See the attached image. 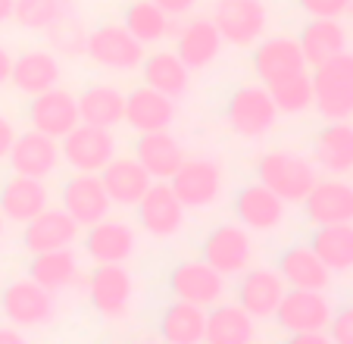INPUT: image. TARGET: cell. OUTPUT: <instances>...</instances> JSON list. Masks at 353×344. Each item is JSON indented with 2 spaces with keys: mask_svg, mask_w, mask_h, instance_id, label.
I'll return each instance as SVG.
<instances>
[{
  "mask_svg": "<svg viewBox=\"0 0 353 344\" xmlns=\"http://www.w3.org/2000/svg\"><path fill=\"white\" fill-rule=\"evenodd\" d=\"M350 13H353V10H350Z\"/></svg>",
  "mask_w": 353,
  "mask_h": 344,
  "instance_id": "cell-50",
  "label": "cell"
},
{
  "mask_svg": "<svg viewBox=\"0 0 353 344\" xmlns=\"http://www.w3.org/2000/svg\"><path fill=\"white\" fill-rule=\"evenodd\" d=\"M285 292H288V285H285V278L279 276V269L247 266L238 276V285H234V300H238L256 323H266V319L275 316Z\"/></svg>",
  "mask_w": 353,
  "mask_h": 344,
  "instance_id": "cell-16",
  "label": "cell"
},
{
  "mask_svg": "<svg viewBox=\"0 0 353 344\" xmlns=\"http://www.w3.org/2000/svg\"><path fill=\"white\" fill-rule=\"evenodd\" d=\"M79 116L81 122H91V126L116 128L125 120V94L116 85H107V82L88 85L79 94Z\"/></svg>",
  "mask_w": 353,
  "mask_h": 344,
  "instance_id": "cell-36",
  "label": "cell"
},
{
  "mask_svg": "<svg viewBox=\"0 0 353 344\" xmlns=\"http://www.w3.org/2000/svg\"><path fill=\"white\" fill-rule=\"evenodd\" d=\"M297 41L303 57H307V66L313 69L338 57L341 50H347V28L341 26V19H310Z\"/></svg>",
  "mask_w": 353,
  "mask_h": 344,
  "instance_id": "cell-37",
  "label": "cell"
},
{
  "mask_svg": "<svg viewBox=\"0 0 353 344\" xmlns=\"http://www.w3.org/2000/svg\"><path fill=\"white\" fill-rule=\"evenodd\" d=\"M13 3L16 0H0V26L13 19Z\"/></svg>",
  "mask_w": 353,
  "mask_h": 344,
  "instance_id": "cell-48",
  "label": "cell"
},
{
  "mask_svg": "<svg viewBox=\"0 0 353 344\" xmlns=\"http://www.w3.org/2000/svg\"><path fill=\"white\" fill-rule=\"evenodd\" d=\"M279 106L266 85H241L225 100V126L244 141H263L279 126Z\"/></svg>",
  "mask_w": 353,
  "mask_h": 344,
  "instance_id": "cell-4",
  "label": "cell"
},
{
  "mask_svg": "<svg viewBox=\"0 0 353 344\" xmlns=\"http://www.w3.org/2000/svg\"><path fill=\"white\" fill-rule=\"evenodd\" d=\"M350 175H353V172H350Z\"/></svg>",
  "mask_w": 353,
  "mask_h": 344,
  "instance_id": "cell-51",
  "label": "cell"
},
{
  "mask_svg": "<svg viewBox=\"0 0 353 344\" xmlns=\"http://www.w3.org/2000/svg\"><path fill=\"white\" fill-rule=\"evenodd\" d=\"M0 313L22 332L47 329L57 319V294L41 288L34 278H13L0 294Z\"/></svg>",
  "mask_w": 353,
  "mask_h": 344,
  "instance_id": "cell-6",
  "label": "cell"
},
{
  "mask_svg": "<svg viewBox=\"0 0 353 344\" xmlns=\"http://www.w3.org/2000/svg\"><path fill=\"white\" fill-rule=\"evenodd\" d=\"M28 278H34L50 294H63L79 282V257L72 254V247L32 254V260H28Z\"/></svg>",
  "mask_w": 353,
  "mask_h": 344,
  "instance_id": "cell-34",
  "label": "cell"
},
{
  "mask_svg": "<svg viewBox=\"0 0 353 344\" xmlns=\"http://www.w3.org/2000/svg\"><path fill=\"white\" fill-rule=\"evenodd\" d=\"M134 213H138L141 232L157 241L175 238L185 229V219H188V207L179 200V194L172 191L169 182H154L144 191V198L134 204Z\"/></svg>",
  "mask_w": 353,
  "mask_h": 344,
  "instance_id": "cell-11",
  "label": "cell"
},
{
  "mask_svg": "<svg viewBox=\"0 0 353 344\" xmlns=\"http://www.w3.org/2000/svg\"><path fill=\"white\" fill-rule=\"evenodd\" d=\"M300 207H303V216L313 229L332 222H353V185L344 175L316 179V185L310 188Z\"/></svg>",
  "mask_w": 353,
  "mask_h": 344,
  "instance_id": "cell-18",
  "label": "cell"
},
{
  "mask_svg": "<svg viewBox=\"0 0 353 344\" xmlns=\"http://www.w3.org/2000/svg\"><path fill=\"white\" fill-rule=\"evenodd\" d=\"M328 338L334 344H353V304L341 307L332 313V323H328Z\"/></svg>",
  "mask_w": 353,
  "mask_h": 344,
  "instance_id": "cell-43",
  "label": "cell"
},
{
  "mask_svg": "<svg viewBox=\"0 0 353 344\" xmlns=\"http://www.w3.org/2000/svg\"><path fill=\"white\" fill-rule=\"evenodd\" d=\"M85 57L103 73H132L144 60V44L122 22H100L88 32Z\"/></svg>",
  "mask_w": 353,
  "mask_h": 344,
  "instance_id": "cell-7",
  "label": "cell"
},
{
  "mask_svg": "<svg viewBox=\"0 0 353 344\" xmlns=\"http://www.w3.org/2000/svg\"><path fill=\"white\" fill-rule=\"evenodd\" d=\"M269 94H272L281 116H300V113L313 110V79H310V69L269 85Z\"/></svg>",
  "mask_w": 353,
  "mask_h": 344,
  "instance_id": "cell-40",
  "label": "cell"
},
{
  "mask_svg": "<svg viewBox=\"0 0 353 344\" xmlns=\"http://www.w3.org/2000/svg\"><path fill=\"white\" fill-rule=\"evenodd\" d=\"M260 329H256V319L244 310V307L234 300V304H213L207 310V344H250L256 341Z\"/></svg>",
  "mask_w": 353,
  "mask_h": 344,
  "instance_id": "cell-32",
  "label": "cell"
},
{
  "mask_svg": "<svg viewBox=\"0 0 353 344\" xmlns=\"http://www.w3.org/2000/svg\"><path fill=\"white\" fill-rule=\"evenodd\" d=\"M154 3H160V7L166 10L172 19H179V16H188L194 7H197V0H154Z\"/></svg>",
  "mask_w": 353,
  "mask_h": 344,
  "instance_id": "cell-45",
  "label": "cell"
},
{
  "mask_svg": "<svg viewBox=\"0 0 353 344\" xmlns=\"http://www.w3.org/2000/svg\"><path fill=\"white\" fill-rule=\"evenodd\" d=\"M60 57L50 47H34V50H22L19 57H13V69H10V85L26 97H34L41 91L60 85Z\"/></svg>",
  "mask_w": 353,
  "mask_h": 344,
  "instance_id": "cell-25",
  "label": "cell"
},
{
  "mask_svg": "<svg viewBox=\"0 0 353 344\" xmlns=\"http://www.w3.org/2000/svg\"><path fill=\"white\" fill-rule=\"evenodd\" d=\"M313 106L322 120H353V53L341 50L338 57L313 66Z\"/></svg>",
  "mask_w": 353,
  "mask_h": 344,
  "instance_id": "cell-5",
  "label": "cell"
},
{
  "mask_svg": "<svg viewBox=\"0 0 353 344\" xmlns=\"http://www.w3.org/2000/svg\"><path fill=\"white\" fill-rule=\"evenodd\" d=\"M157 329H160V338L166 344H203V335H207V307L172 298V304L163 307Z\"/></svg>",
  "mask_w": 353,
  "mask_h": 344,
  "instance_id": "cell-33",
  "label": "cell"
},
{
  "mask_svg": "<svg viewBox=\"0 0 353 344\" xmlns=\"http://www.w3.org/2000/svg\"><path fill=\"white\" fill-rule=\"evenodd\" d=\"M75 241H79V222H75L63 207L60 210H57V207H44L38 216L22 225V247H26L28 254L72 247Z\"/></svg>",
  "mask_w": 353,
  "mask_h": 344,
  "instance_id": "cell-22",
  "label": "cell"
},
{
  "mask_svg": "<svg viewBox=\"0 0 353 344\" xmlns=\"http://www.w3.org/2000/svg\"><path fill=\"white\" fill-rule=\"evenodd\" d=\"M60 207L79 222V229H88L110 216L113 200L103 188L100 172H72L60 188Z\"/></svg>",
  "mask_w": 353,
  "mask_h": 344,
  "instance_id": "cell-14",
  "label": "cell"
},
{
  "mask_svg": "<svg viewBox=\"0 0 353 344\" xmlns=\"http://www.w3.org/2000/svg\"><path fill=\"white\" fill-rule=\"evenodd\" d=\"M254 232H247L238 219L210 229L200 245V257L225 278H238L247 266H254Z\"/></svg>",
  "mask_w": 353,
  "mask_h": 344,
  "instance_id": "cell-8",
  "label": "cell"
},
{
  "mask_svg": "<svg viewBox=\"0 0 353 344\" xmlns=\"http://www.w3.org/2000/svg\"><path fill=\"white\" fill-rule=\"evenodd\" d=\"M172 16L154 3V0H132L125 7V16H122V26L141 41V44H160L169 32H172Z\"/></svg>",
  "mask_w": 353,
  "mask_h": 344,
  "instance_id": "cell-38",
  "label": "cell"
},
{
  "mask_svg": "<svg viewBox=\"0 0 353 344\" xmlns=\"http://www.w3.org/2000/svg\"><path fill=\"white\" fill-rule=\"evenodd\" d=\"M141 79L144 85L157 88V91L169 94L172 100H181L188 91H191V69L181 63V57L175 50H154L144 53L141 60Z\"/></svg>",
  "mask_w": 353,
  "mask_h": 344,
  "instance_id": "cell-31",
  "label": "cell"
},
{
  "mask_svg": "<svg viewBox=\"0 0 353 344\" xmlns=\"http://www.w3.org/2000/svg\"><path fill=\"white\" fill-rule=\"evenodd\" d=\"M44 35H47V44H50V50H54L57 57H69V60H75V57H85L88 28L81 26V19L75 13L57 19Z\"/></svg>",
  "mask_w": 353,
  "mask_h": 344,
  "instance_id": "cell-41",
  "label": "cell"
},
{
  "mask_svg": "<svg viewBox=\"0 0 353 344\" xmlns=\"http://www.w3.org/2000/svg\"><path fill=\"white\" fill-rule=\"evenodd\" d=\"M310 19H344L353 10V0H297Z\"/></svg>",
  "mask_w": 353,
  "mask_h": 344,
  "instance_id": "cell-42",
  "label": "cell"
},
{
  "mask_svg": "<svg viewBox=\"0 0 353 344\" xmlns=\"http://www.w3.org/2000/svg\"><path fill=\"white\" fill-rule=\"evenodd\" d=\"M44 207H50V191H47L44 179H32V175H7L0 185V213L7 222L26 225L34 219Z\"/></svg>",
  "mask_w": 353,
  "mask_h": 344,
  "instance_id": "cell-27",
  "label": "cell"
},
{
  "mask_svg": "<svg viewBox=\"0 0 353 344\" xmlns=\"http://www.w3.org/2000/svg\"><path fill=\"white\" fill-rule=\"evenodd\" d=\"M222 47H225V41H222L219 28L213 26V19H188L185 26L179 28V35H175V53L181 57V63H185L191 73H203V69H210L216 60H219Z\"/></svg>",
  "mask_w": 353,
  "mask_h": 344,
  "instance_id": "cell-24",
  "label": "cell"
},
{
  "mask_svg": "<svg viewBox=\"0 0 353 344\" xmlns=\"http://www.w3.org/2000/svg\"><path fill=\"white\" fill-rule=\"evenodd\" d=\"M122 122L128 128H134L138 135L163 132V128H169L175 122V100L141 82L138 88H132L125 94V120Z\"/></svg>",
  "mask_w": 353,
  "mask_h": 344,
  "instance_id": "cell-23",
  "label": "cell"
},
{
  "mask_svg": "<svg viewBox=\"0 0 353 344\" xmlns=\"http://www.w3.org/2000/svg\"><path fill=\"white\" fill-rule=\"evenodd\" d=\"M10 69H13V53L0 44V88L10 85Z\"/></svg>",
  "mask_w": 353,
  "mask_h": 344,
  "instance_id": "cell-46",
  "label": "cell"
},
{
  "mask_svg": "<svg viewBox=\"0 0 353 344\" xmlns=\"http://www.w3.org/2000/svg\"><path fill=\"white\" fill-rule=\"evenodd\" d=\"M225 276L216 272L203 257L179 260L169 269V294L179 300H191L197 307H213L225 298Z\"/></svg>",
  "mask_w": 353,
  "mask_h": 344,
  "instance_id": "cell-13",
  "label": "cell"
},
{
  "mask_svg": "<svg viewBox=\"0 0 353 344\" xmlns=\"http://www.w3.org/2000/svg\"><path fill=\"white\" fill-rule=\"evenodd\" d=\"M313 163L325 175H350L353 172V122L328 120L313 138Z\"/></svg>",
  "mask_w": 353,
  "mask_h": 344,
  "instance_id": "cell-26",
  "label": "cell"
},
{
  "mask_svg": "<svg viewBox=\"0 0 353 344\" xmlns=\"http://www.w3.org/2000/svg\"><path fill=\"white\" fill-rule=\"evenodd\" d=\"M3 229H7V219H3V213H0V241H3Z\"/></svg>",
  "mask_w": 353,
  "mask_h": 344,
  "instance_id": "cell-49",
  "label": "cell"
},
{
  "mask_svg": "<svg viewBox=\"0 0 353 344\" xmlns=\"http://www.w3.org/2000/svg\"><path fill=\"white\" fill-rule=\"evenodd\" d=\"M234 219L254 235H272L279 232L288 219V204L275 191H269L263 182H250L234 194Z\"/></svg>",
  "mask_w": 353,
  "mask_h": 344,
  "instance_id": "cell-15",
  "label": "cell"
},
{
  "mask_svg": "<svg viewBox=\"0 0 353 344\" xmlns=\"http://www.w3.org/2000/svg\"><path fill=\"white\" fill-rule=\"evenodd\" d=\"M169 185H172V191L179 194V200L188 210H210L213 204H219L225 175H222V166L216 160L185 157L181 166L175 169V175L169 179Z\"/></svg>",
  "mask_w": 353,
  "mask_h": 344,
  "instance_id": "cell-10",
  "label": "cell"
},
{
  "mask_svg": "<svg viewBox=\"0 0 353 344\" xmlns=\"http://www.w3.org/2000/svg\"><path fill=\"white\" fill-rule=\"evenodd\" d=\"M310 247L332 269V276H350L353 272V222L316 225Z\"/></svg>",
  "mask_w": 353,
  "mask_h": 344,
  "instance_id": "cell-35",
  "label": "cell"
},
{
  "mask_svg": "<svg viewBox=\"0 0 353 344\" xmlns=\"http://www.w3.org/2000/svg\"><path fill=\"white\" fill-rule=\"evenodd\" d=\"M69 13H75L72 0H16L13 3V22L26 32H47Z\"/></svg>",
  "mask_w": 353,
  "mask_h": 344,
  "instance_id": "cell-39",
  "label": "cell"
},
{
  "mask_svg": "<svg viewBox=\"0 0 353 344\" xmlns=\"http://www.w3.org/2000/svg\"><path fill=\"white\" fill-rule=\"evenodd\" d=\"M279 276L285 278L288 288H307V292H328L332 288V269L319 260V254L307 245H291L279 254L275 263Z\"/></svg>",
  "mask_w": 353,
  "mask_h": 344,
  "instance_id": "cell-28",
  "label": "cell"
},
{
  "mask_svg": "<svg viewBox=\"0 0 353 344\" xmlns=\"http://www.w3.org/2000/svg\"><path fill=\"white\" fill-rule=\"evenodd\" d=\"M100 179H103V188H107L113 207H125V210H134V204L154 185L150 172L134 157H113L100 169Z\"/></svg>",
  "mask_w": 353,
  "mask_h": 344,
  "instance_id": "cell-29",
  "label": "cell"
},
{
  "mask_svg": "<svg viewBox=\"0 0 353 344\" xmlns=\"http://www.w3.org/2000/svg\"><path fill=\"white\" fill-rule=\"evenodd\" d=\"M22 338H26V332H22V329H16L13 323L0 325V344H19Z\"/></svg>",
  "mask_w": 353,
  "mask_h": 344,
  "instance_id": "cell-47",
  "label": "cell"
},
{
  "mask_svg": "<svg viewBox=\"0 0 353 344\" xmlns=\"http://www.w3.org/2000/svg\"><path fill=\"white\" fill-rule=\"evenodd\" d=\"M332 300L325 292H307V288H288L275 310L272 323L291 338L294 344H319L328 338L332 323Z\"/></svg>",
  "mask_w": 353,
  "mask_h": 344,
  "instance_id": "cell-1",
  "label": "cell"
},
{
  "mask_svg": "<svg viewBox=\"0 0 353 344\" xmlns=\"http://www.w3.org/2000/svg\"><path fill=\"white\" fill-rule=\"evenodd\" d=\"M88 304L107 323H122L134 310L138 285L128 272V263H94V269L85 278Z\"/></svg>",
  "mask_w": 353,
  "mask_h": 344,
  "instance_id": "cell-3",
  "label": "cell"
},
{
  "mask_svg": "<svg viewBox=\"0 0 353 344\" xmlns=\"http://www.w3.org/2000/svg\"><path fill=\"white\" fill-rule=\"evenodd\" d=\"M7 163L19 175H32V179H50L60 169V141L50 135L38 132V128H26L22 135H16L13 147L7 153Z\"/></svg>",
  "mask_w": 353,
  "mask_h": 344,
  "instance_id": "cell-19",
  "label": "cell"
},
{
  "mask_svg": "<svg viewBox=\"0 0 353 344\" xmlns=\"http://www.w3.org/2000/svg\"><path fill=\"white\" fill-rule=\"evenodd\" d=\"M60 157L72 172H100L116 157L113 128L79 122L72 132L60 138Z\"/></svg>",
  "mask_w": 353,
  "mask_h": 344,
  "instance_id": "cell-12",
  "label": "cell"
},
{
  "mask_svg": "<svg viewBox=\"0 0 353 344\" xmlns=\"http://www.w3.org/2000/svg\"><path fill=\"white\" fill-rule=\"evenodd\" d=\"M81 247H85V257L91 263H128L134 257V247H138V235L128 222L107 216L88 225Z\"/></svg>",
  "mask_w": 353,
  "mask_h": 344,
  "instance_id": "cell-21",
  "label": "cell"
},
{
  "mask_svg": "<svg viewBox=\"0 0 353 344\" xmlns=\"http://www.w3.org/2000/svg\"><path fill=\"white\" fill-rule=\"evenodd\" d=\"M316 179H319L316 163L297 151L275 147V151H266L256 160V182H263L269 191H275L285 204H303Z\"/></svg>",
  "mask_w": 353,
  "mask_h": 344,
  "instance_id": "cell-2",
  "label": "cell"
},
{
  "mask_svg": "<svg viewBox=\"0 0 353 344\" xmlns=\"http://www.w3.org/2000/svg\"><path fill=\"white\" fill-rule=\"evenodd\" d=\"M13 141H16V128H13V122L0 113V163L7 160V153H10V147H13Z\"/></svg>",
  "mask_w": 353,
  "mask_h": 344,
  "instance_id": "cell-44",
  "label": "cell"
},
{
  "mask_svg": "<svg viewBox=\"0 0 353 344\" xmlns=\"http://www.w3.org/2000/svg\"><path fill=\"white\" fill-rule=\"evenodd\" d=\"M134 160L150 172L154 182H169L175 175V169L185 160V147L179 144V138L169 135V128L163 132H144L134 141Z\"/></svg>",
  "mask_w": 353,
  "mask_h": 344,
  "instance_id": "cell-30",
  "label": "cell"
},
{
  "mask_svg": "<svg viewBox=\"0 0 353 344\" xmlns=\"http://www.w3.org/2000/svg\"><path fill=\"white\" fill-rule=\"evenodd\" d=\"M307 57L300 50L297 38H288V35H272L266 38L263 35L254 47V73L260 79V85H275L281 79H291L297 73H307Z\"/></svg>",
  "mask_w": 353,
  "mask_h": 344,
  "instance_id": "cell-17",
  "label": "cell"
},
{
  "mask_svg": "<svg viewBox=\"0 0 353 344\" xmlns=\"http://www.w3.org/2000/svg\"><path fill=\"white\" fill-rule=\"evenodd\" d=\"M81 122L79 116V97L66 88H50V91H41L28 100V128H38V132L50 135V138L60 141L66 132H72Z\"/></svg>",
  "mask_w": 353,
  "mask_h": 344,
  "instance_id": "cell-20",
  "label": "cell"
},
{
  "mask_svg": "<svg viewBox=\"0 0 353 344\" xmlns=\"http://www.w3.org/2000/svg\"><path fill=\"white\" fill-rule=\"evenodd\" d=\"M210 19L228 47H254L266 35L269 7L266 0H216Z\"/></svg>",
  "mask_w": 353,
  "mask_h": 344,
  "instance_id": "cell-9",
  "label": "cell"
}]
</instances>
